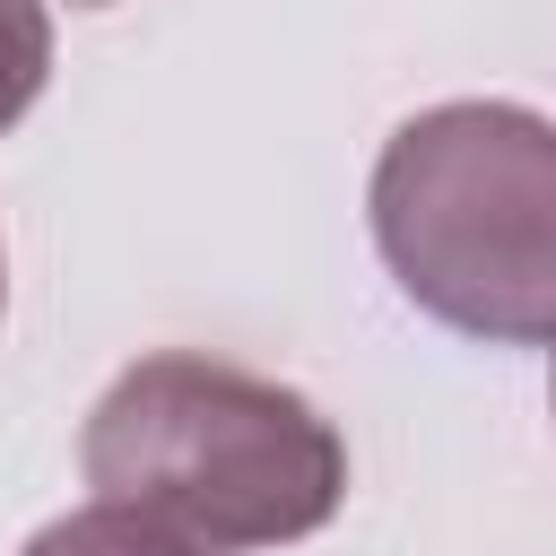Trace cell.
<instances>
[{
	"instance_id": "1",
	"label": "cell",
	"mask_w": 556,
	"mask_h": 556,
	"mask_svg": "<svg viewBox=\"0 0 556 556\" xmlns=\"http://www.w3.org/2000/svg\"><path fill=\"white\" fill-rule=\"evenodd\" d=\"M78 460L104 504L148 513L208 556L313 539L348 495V443L304 391L191 348L113 374Z\"/></svg>"
},
{
	"instance_id": "2",
	"label": "cell",
	"mask_w": 556,
	"mask_h": 556,
	"mask_svg": "<svg viewBox=\"0 0 556 556\" xmlns=\"http://www.w3.org/2000/svg\"><path fill=\"white\" fill-rule=\"evenodd\" d=\"M374 252L417 313L486 348L556 339V122L504 96L408 113L374 156Z\"/></svg>"
},
{
	"instance_id": "3",
	"label": "cell",
	"mask_w": 556,
	"mask_h": 556,
	"mask_svg": "<svg viewBox=\"0 0 556 556\" xmlns=\"http://www.w3.org/2000/svg\"><path fill=\"white\" fill-rule=\"evenodd\" d=\"M17 556H208L200 539H182V530H165V521H148V513H130V504H87V513H61V521H43Z\"/></svg>"
},
{
	"instance_id": "4",
	"label": "cell",
	"mask_w": 556,
	"mask_h": 556,
	"mask_svg": "<svg viewBox=\"0 0 556 556\" xmlns=\"http://www.w3.org/2000/svg\"><path fill=\"white\" fill-rule=\"evenodd\" d=\"M52 78V17L43 0H0V130L43 96Z\"/></svg>"
},
{
	"instance_id": "5",
	"label": "cell",
	"mask_w": 556,
	"mask_h": 556,
	"mask_svg": "<svg viewBox=\"0 0 556 556\" xmlns=\"http://www.w3.org/2000/svg\"><path fill=\"white\" fill-rule=\"evenodd\" d=\"M0 304H9V261H0Z\"/></svg>"
},
{
	"instance_id": "6",
	"label": "cell",
	"mask_w": 556,
	"mask_h": 556,
	"mask_svg": "<svg viewBox=\"0 0 556 556\" xmlns=\"http://www.w3.org/2000/svg\"><path fill=\"white\" fill-rule=\"evenodd\" d=\"M547 408H556V382H547Z\"/></svg>"
},
{
	"instance_id": "7",
	"label": "cell",
	"mask_w": 556,
	"mask_h": 556,
	"mask_svg": "<svg viewBox=\"0 0 556 556\" xmlns=\"http://www.w3.org/2000/svg\"><path fill=\"white\" fill-rule=\"evenodd\" d=\"M78 9H96V0H78Z\"/></svg>"
}]
</instances>
